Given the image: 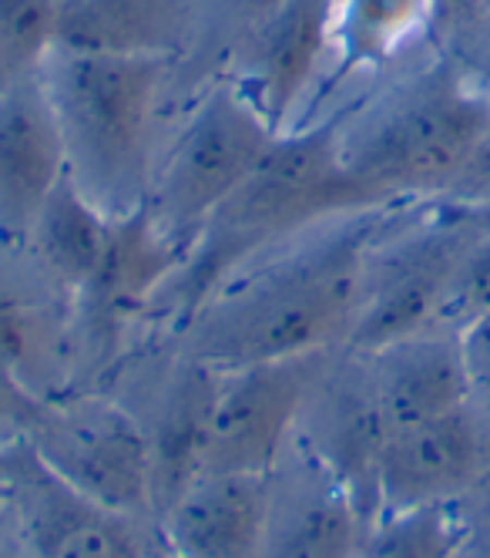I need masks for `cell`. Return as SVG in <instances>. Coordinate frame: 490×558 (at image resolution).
<instances>
[{"instance_id":"cell-1","label":"cell","mask_w":490,"mask_h":558,"mask_svg":"<svg viewBox=\"0 0 490 558\" xmlns=\"http://www.w3.org/2000/svg\"><path fill=\"white\" fill-rule=\"evenodd\" d=\"M390 209L322 222L259 256L166 340L216 371L346 347L363 306L366 253Z\"/></svg>"},{"instance_id":"cell-2","label":"cell","mask_w":490,"mask_h":558,"mask_svg":"<svg viewBox=\"0 0 490 558\" xmlns=\"http://www.w3.org/2000/svg\"><path fill=\"white\" fill-rule=\"evenodd\" d=\"M363 209L336 155V111L272 142L262 162L195 235L185 263L161 290L148 343L175 333L225 279L296 235ZM145 343V347H148Z\"/></svg>"},{"instance_id":"cell-3","label":"cell","mask_w":490,"mask_h":558,"mask_svg":"<svg viewBox=\"0 0 490 558\" xmlns=\"http://www.w3.org/2000/svg\"><path fill=\"white\" fill-rule=\"evenodd\" d=\"M336 155L363 209L440 203L490 125V92L437 54L363 105H340Z\"/></svg>"},{"instance_id":"cell-4","label":"cell","mask_w":490,"mask_h":558,"mask_svg":"<svg viewBox=\"0 0 490 558\" xmlns=\"http://www.w3.org/2000/svg\"><path fill=\"white\" fill-rule=\"evenodd\" d=\"M172 74L175 61L74 51H51L40 68L61 125L68 179L108 219L138 213L151 192Z\"/></svg>"},{"instance_id":"cell-5","label":"cell","mask_w":490,"mask_h":558,"mask_svg":"<svg viewBox=\"0 0 490 558\" xmlns=\"http://www.w3.org/2000/svg\"><path fill=\"white\" fill-rule=\"evenodd\" d=\"M490 232V206L440 203L390 209L363 272V306L346 340L353 353H373L396 340L437 330L467 253Z\"/></svg>"},{"instance_id":"cell-6","label":"cell","mask_w":490,"mask_h":558,"mask_svg":"<svg viewBox=\"0 0 490 558\" xmlns=\"http://www.w3.org/2000/svg\"><path fill=\"white\" fill-rule=\"evenodd\" d=\"M275 138L279 132L232 82H212L185 105L179 129L161 145L142 209L188 253L201 226L262 162Z\"/></svg>"},{"instance_id":"cell-7","label":"cell","mask_w":490,"mask_h":558,"mask_svg":"<svg viewBox=\"0 0 490 558\" xmlns=\"http://www.w3.org/2000/svg\"><path fill=\"white\" fill-rule=\"evenodd\" d=\"M185 253L145 209L111 222L108 246L71 303L74 387H98L148 343L158 296Z\"/></svg>"},{"instance_id":"cell-8","label":"cell","mask_w":490,"mask_h":558,"mask_svg":"<svg viewBox=\"0 0 490 558\" xmlns=\"http://www.w3.org/2000/svg\"><path fill=\"white\" fill-rule=\"evenodd\" d=\"M21 437L98 505L158 522L145 427L132 408L105 390L77 387L34 401L21 421Z\"/></svg>"},{"instance_id":"cell-9","label":"cell","mask_w":490,"mask_h":558,"mask_svg":"<svg viewBox=\"0 0 490 558\" xmlns=\"http://www.w3.org/2000/svg\"><path fill=\"white\" fill-rule=\"evenodd\" d=\"M0 505L21 558H155L161 538L151 518L111 511L64 482L21 430L0 437Z\"/></svg>"},{"instance_id":"cell-10","label":"cell","mask_w":490,"mask_h":558,"mask_svg":"<svg viewBox=\"0 0 490 558\" xmlns=\"http://www.w3.org/2000/svg\"><path fill=\"white\" fill-rule=\"evenodd\" d=\"M330 353L222 371L201 477L272 474L296 441L299 417Z\"/></svg>"},{"instance_id":"cell-11","label":"cell","mask_w":490,"mask_h":558,"mask_svg":"<svg viewBox=\"0 0 490 558\" xmlns=\"http://www.w3.org/2000/svg\"><path fill=\"white\" fill-rule=\"evenodd\" d=\"M333 11L336 0H290L245 37L225 64V82H232L279 135L306 125L326 82Z\"/></svg>"},{"instance_id":"cell-12","label":"cell","mask_w":490,"mask_h":558,"mask_svg":"<svg viewBox=\"0 0 490 558\" xmlns=\"http://www.w3.org/2000/svg\"><path fill=\"white\" fill-rule=\"evenodd\" d=\"M0 380L27 401L74 387L71 303L11 246H0Z\"/></svg>"},{"instance_id":"cell-13","label":"cell","mask_w":490,"mask_h":558,"mask_svg":"<svg viewBox=\"0 0 490 558\" xmlns=\"http://www.w3.org/2000/svg\"><path fill=\"white\" fill-rule=\"evenodd\" d=\"M64 175L61 125L40 71L0 88V246L27 243Z\"/></svg>"},{"instance_id":"cell-14","label":"cell","mask_w":490,"mask_h":558,"mask_svg":"<svg viewBox=\"0 0 490 558\" xmlns=\"http://www.w3.org/2000/svg\"><path fill=\"white\" fill-rule=\"evenodd\" d=\"M483 464V424L474 401L443 417L390 430L377 464V518L454 501Z\"/></svg>"},{"instance_id":"cell-15","label":"cell","mask_w":490,"mask_h":558,"mask_svg":"<svg viewBox=\"0 0 490 558\" xmlns=\"http://www.w3.org/2000/svg\"><path fill=\"white\" fill-rule=\"evenodd\" d=\"M169 353L166 384L155 397L151 417H138L151 451V495L155 518L166 514L201 474H206L212 411L222 384V371L195 361V356L161 343Z\"/></svg>"},{"instance_id":"cell-16","label":"cell","mask_w":490,"mask_h":558,"mask_svg":"<svg viewBox=\"0 0 490 558\" xmlns=\"http://www.w3.org/2000/svg\"><path fill=\"white\" fill-rule=\"evenodd\" d=\"M272 474H209L161 514L169 558H266Z\"/></svg>"},{"instance_id":"cell-17","label":"cell","mask_w":490,"mask_h":558,"mask_svg":"<svg viewBox=\"0 0 490 558\" xmlns=\"http://www.w3.org/2000/svg\"><path fill=\"white\" fill-rule=\"evenodd\" d=\"M195 34V0H58L54 51L182 61Z\"/></svg>"},{"instance_id":"cell-18","label":"cell","mask_w":490,"mask_h":558,"mask_svg":"<svg viewBox=\"0 0 490 558\" xmlns=\"http://www.w3.org/2000/svg\"><path fill=\"white\" fill-rule=\"evenodd\" d=\"M363 361L387 430L414 427L470 404V380L454 333L427 330L363 353Z\"/></svg>"},{"instance_id":"cell-19","label":"cell","mask_w":490,"mask_h":558,"mask_svg":"<svg viewBox=\"0 0 490 558\" xmlns=\"http://www.w3.org/2000/svg\"><path fill=\"white\" fill-rule=\"evenodd\" d=\"M373 522L313 458L309 485L285 498L272 482L266 558H363Z\"/></svg>"},{"instance_id":"cell-20","label":"cell","mask_w":490,"mask_h":558,"mask_svg":"<svg viewBox=\"0 0 490 558\" xmlns=\"http://www.w3.org/2000/svg\"><path fill=\"white\" fill-rule=\"evenodd\" d=\"M430 21L433 0H336L330 71H326V82L313 101L306 125L316 122L319 105L346 77L359 71H377L400 58L420 37H430Z\"/></svg>"},{"instance_id":"cell-21","label":"cell","mask_w":490,"mask_h":558,"mask_svg":"<svg viewBox=\"0 0 490 558\" xmlns=\"http://www.w3.org/2000/svg\"><path fill=\"white\" fill-rule=\"evenodd\" d=\"M111 222L114 219H108L95 203H88L81 189L64 175L61 185L51 192L48 206L40 209L21 250L51 279V287L68 303H74L77 290L88 283V276L95 272L108 246Z\"/></svg>"},{"instance_id":"cell-22","label":"cell","mask_w":490,"mask_h":558,"mask_svg":"<svg viewBox=\"0 0 490 558\" xmlns=\"http://www.w3.org/2000/svg\"><path fill=\"white\" fill-rule=\"evenodd\" d=\"M290 0H195V34L188 54L175 64L172 92H185V105L225 74L229 58L266 17Z\"/></svg>"},{"instance_id":"cell-23","label":"cell","mask_w":490,"mask_h":558,"mask_svg":"<svg viewBox=\"0 0 490 558\" xmlns=\"http://www.w3.org/2000/svg\"><path fill=\"white\" fill-rule=\"evenodd\" d=\"M467 525L451 501L380 514L366 535L363 558H457Z\"/></svg>"},{"instance_id":"cell-24","label":"cell","mask_w":490,"mask_h":558,"mask_svg":"<svg viewBox=\"0 0 490 558\" xmlns=\"http://www.w3.org/2000/svg\"><path fill=\"white\" fill-rule=\"evenodd\" d=\"M58 0H0V88L45 68L54 51Z\"/></svg>"},{"instance_id":"cell-25","label":"cell","mask_w":490,"mask_h":558,"mask_svg":"<svg viewBox=\"0 0 490 558\" xmlns=\"http://www.w3.org/2000/svg\"><path fill=\"white\" fill-rule=\"evenodd\" d=\"M430 37L443 58L490 92V0H433Z\"/></svg>"},{"instance_id":"cell-26","label":"cell","mask_w":490,"mask_h":558,"mask_svg":"<svg viewBox=\"0 0 490 558\" xmlns=\"http://www.w3.org/2000/svg\"><path fill=\"white\" fill-rule=\"evenodd\" d=\"M487 306H490V232L467 253L451 293H446L440 306L437 330L457 337Z\"/></svg>"},{"instance_id":"cell-27","label":"cell","mask_w":490,"mask_h":558,"mask_svg":"<svg viewBox=\"0 0 490 558\" xmlns=\"http://www.w3.org/2000/svg\"><path fill=\"white\" fill-rule=\"evenodd\" d=\"M464 367L470 380V401H480L490 408V306L474 316V320L457 333Z\"/></svg>"},{"instance_id":"cell-28","label":"cell","mask_w":490,"mask_h":558,"mask_svg":"<svg viewBox=\"0 0 490 558\" xmlns=\"http://www.w3.org/2000/svg\"><path fill=\"white\" fill-rule=\"evenodd\" d=\"M454 203H474V206H490V125L474 151V158L467 162L464 175L457 179L454 192L446 195Z\"/></svg>"},{"instance_id":"cell-29","label":"cell","mask_w":490,"mask_h":558,"mask_svg":"<svg viewBox=\"0 0 490 558\" xmlns=\"http://www.w3.org/2000/svg\"><path fill=\"white\" fill-rule=\"evenodd\" d=\"M11 532V525H8V511H4V505H0V538H4Z\"/></svg>"},{"instance_id":"cell-30","label":"cell","mask_w":490,"mask_h":558,"mask_svg":"<svg viewBox=\"0 0 490 558\" xmlns=\"http://www.w3.org/2000/svg\"><path fill=\"white\" fill-rule=\"evenodd\" d=\"M0 387H8V384H4V380H0ZM8 390H11V387H8ZM14 393H17V390H14Z\"/></svg>"}]
</instances>
